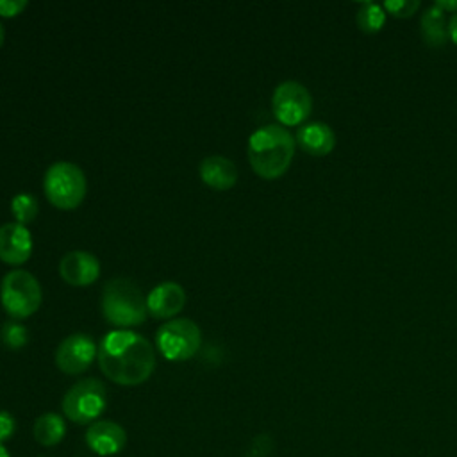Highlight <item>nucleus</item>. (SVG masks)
Segmentation results:
<instances>
[{
  "label": "nucleus",
  "instance_id": "obj_9",
  "mask_svg": "<svg viewBox=\"0 0 457 457\" xmlns=\"http://www.w3.org/2000/svg\"><path fill=\"white\" fill-rule=\"evenodd\" d=\"M96 355L98 348L95 341L87 334L79 332L64 337L59 343L55 350V364L68 375H79L93 364Z\"/></svg>",
  "mask_w": 457,
  "mask_h": 457
},
{
  "label": "nucleus",
  "instance_id": "obj_8",
  "mask_svg": "<svg viewBox=\"0 0 457 457\" xmlns=\"http://www.w3.org/2000/svg\"><path fill=\"white\" fill-rule=\"evenodd\" d=\"M271 111L282 127L302 125L312 111V95L302 82L284 80L271 95Z\"/></svg>",
  "mask_w": 457,
  "mask_h": 457
},
{
  "label": "nucleus",
  "instance_id": "obj_23",
  "mask_svg": "<svg viewBox=\"0 0 457 457\" xmlns=\"http://www.w3.org/2000/svg\"><path fill=\"white\" fill-rule=\"evenodd\" d=\"M27 7V0H0V16L14 18Z\"/></svg>",
  "mask_w": 457,
  "mask_h": 457
},
{
  "label": "nucleus",
  "instance_id": "obj_1",
  "mask_svg": "<svg viewBox=\"0 0 457 457\" xmlns=\"http://www.w3.org/2000/svg\"><path fill=\"white\" fill-rule=\"evenodd\" d=\"M96 359L102 373L120 386L143 384L155 370L154 346L141 334L127 328L105 334Z\"/></svg>",
  "mask_w": 457,
  "mask_h": 457
},
{
  "label": "nucleus",
  "instance_id": "obj_22",
  "mask_svg": "<svg viewBox=\"0 0 457 457\" xmlns=\"http://www.w3.org/2000/svg\"><path fill=\"white\" fill-rule=\"evenodd\" d=\"M16 432V420L9 411H0V443L9 441Z\"/></svg>",
  "mask_w": 457,
  "mask_h": 457
},
{
  "label": "nucleus",
  "instance_id": "obj_26",
  "mask_svg": "<svg viewBox=\"0 0 457 457\" xmlns=\"http://www.w3.org/2000/svg\"><path fill=\"white\" fill-rule=\"evenodd\" d=\"M0 457H11L7 448H5V445H2V443H0Z\"/></svg>",
  "mask_w": 457,
  "mask_h": 457
},
{
  "label": "nucleus",
  "instance_id": "obj_2",
  "mask_svg": "<svg viewBox=\"0 0 457 457\" xmlns=\"http://www.w3.org/2000/svg\"><path fill=\"white\" fill-rule=\"evenodd\" d=\"M296 141L291 132L277 123L259 127L248 137V161L252 170L266 179L282 177L291 166Z\"/></svg>",
  "mask_w": 457,
  "mask_h": 457
},
{
  "label": "nucleus",
  "instance_id": "obj_11",
  "mask_svg": "<svg viewBox=\"0 0 457 457\" xmlns=\"http://www.w3.org/2000/svg\"><path fill=\"white\" fill-rule=\"evenodd\" d=\"M127 432L112 420H96L86 430L87 448L102 457L116 455L125 448Z\"/></svg>",
  "mask_w": 457,
  "mask_h": 457
},
{
  "label": "nucleus",
  "instance_id": "obj_15",
  "mask_svg": "<svg viewBox=\"0 0 457 457\" xmlns=\"http://www.w3.org/2000/svg\"><path fill=\"white\" fill-rule=\"evenodd\" d=\"M200 179L205 186L227 191L237 180L236 164L223 155H209L200 162Z\"/></svg>",
  "mask_w": 457,
  "mask_h": 457
},
{
  "label": "nucleus",
  "instance_id": "obj_4",
  "mask_svg": "<svg viewBox=\"0 0 457 457\" xmlns=\"http://www.w3.org/2000/svg\"><path fill=\"white\" fill-rule=\"evenodd\" d=\"M43 189L52 205L62 211H71L79 207L86 196L87 182L84 171L68 161H59L48 166Z\"/></svg>",
  "mask_w": 457,
  "mask_h": 457
},
{
  "label": "nucleus",
  "instance_id": "obj_16",
  "mask_svg": "<svg viewBox=\"0 0 457 457\" xmlns=\"http://www.w3.org/2000/svg\"><path fill=\"white\" fill-rule=\"evenodd\" d=\"M420 32L423 41L428 46L439 48L445 46V43L450 39L448 37V20L445 16V11L432 4L430 7L425 9L420 20Z\"/></svg>",
  "mask_w": 457,
  "mask_h": 457
},
{
  "label": "nucleus",
  "instance_id": "obj_5",
  "mask_svg": "<svg viewBox=\"0 0 457 457\" xmlns=\"http://www.w3.org/2000/svg\"><path fill=\"white\" fill-rule=\"evenodd\" d=\"M43 300L37 278L25 270L9 271L0 284V302L12 320H25L34 314Z\"/></svg>",
  "mask_w": 457,
  "mask_h": 457
},
{
  "label": "nucleus",
  "instance_id": "obj_7",
  "mask_svg": "<svg viewBox=\"0 0 457 457\" xmlns=\"http://www.w3.org/2000/svg\"><path fill=\"white\" fill-rule=\"evenodd\" d=\"M155 345L168 361H187L202 345L200 327L189 318H173L155 332Z\"/></svg>",
  "mask_w": 457,
  "mask_h": 457
},
{
  "label": "nucleus",
  "instance_id": "obj_17",
  "mask_svg": "<svg viewBox=\"0 0 457 457\" xmlns=\"http://www.w3.org/2000/svg\"><path fill=\"white\" fill-rule=\"evenodd\" d=\"M66 423L64 418L57 412H45L41 414L32 427L34 439L43 446H54L64 439Z\"/></svg>",
  "mask_w": 457,
  "mask_h": 457
},
{
  "label": "nucleus",
  "instance_id": "obj_13",
  "mask_svg": "<svg viewBox=\"0 0 457 457\" xmlns=\"http://www.w3.org/2000/svg\"><path fill=\"white\" fill-rule=\"evenodd\" d=\"M186 303V291L177 282H161L157 284L146 296L148 312L154 318H173L184 309Z\"/></svg>",
  "mask_w": 457,
  "mask_h": 457
},
{
  "label": "nucleus",
  "instance_id": "obj_21",
  "mask_svg": "<svg viewBox=\"0 0 457 457\" xmlns=\"http://www.w3.org/2000/svg\"><path fill=\"white\" fill-rule=\"evenodd\" d=\"M386 12L396 18H409L420 9V0H387L382 4Z\"/></svg>",
  "mask_w": 457,
  "mask_h": 457
},
{
  "label": "nucleus",
  "instance_id": "obj_3",
  "mask_svg": "<svg viewBox=\"0 0 457 457\" xmlns=\"http://www.w3.org/2000/svg\"><path fill=\"white\" fill-rule=\"evenodd\" d=\"M100 307L104 318L120 328L141 325L148 316L146 296L125 277L111 278L104 286Z\"/></svg>",
  "mask_w": 457,
  "mask_h": 457
},
{
  "label": "nucleus",
  "instance_id": "obj_14",
  "mask_svg": "<svg viewBox=\"0 0 457 457\" xmlns=\"http://www.w3.org/2000/svg\"><path fill=\"white\" fill-rule=\"evenodd\" d=\"M295 141L305 154L323 157L334 150L336 134L325 121H309L296 129Z\"/></svg>",
  "mask_w": 457,
  "mask_h": 457
},
{
  "label": "nucleus",
  "instance_id": "obj_27",
  "mask_svg": "<svg viewBox=\"0 0 457 457\" xmlns=\"http://www.w3.org/2000/svg\"><path fill=\"white\" fill-rule=\"evenodd\" d=\"M4 37H5V30H4V25L0 23V46H2V43H4Z\"/></svg>",
  "mask_w": 457,
  "mask_h": 457
},
{
  "label": "nucleus",
  "instance_id": "obj_18",
  "mask_svg": "<svg viewBox=\"0 0 457 457\" xmlns=\"http://www.w3.org/2000/svg\"><path fill=\"white\" fill-rule=\"evenodd\" d=\"M357 27L366 34L378 32L386 23V9L377 2H362L355 14Z\"/></svg>",
  "mask_w": 457,
  "mask_h": 457
},
{
  "label": "nucleus",
  "instance_id": "obj_25",
  "mask_svg": "<svg viewBox=\"0 0 457 457\" xmlns=\"http://www.w3.org/2000/svg\"><path fill=\"white\" fill-rule=\"evenodd\" d=\"M448 37L457 45V12H453L448 20Z\"/></svg>",
  "mask_w": 457,
  "mask_h": 457
},
{
  "label": "nucleus",
  "instance_id": "obj_24",
  "mask_svg": "<svg viewBox=\"0 0 457 457\" xmlns=\"http://www.w3.org/2000/svg\"><path fill=\"white\" fill-rule=\"evenodd\" d=\"M437 7H441L445 12H457V0H436Z\"/></svg>",
  "mask_w": 457,
  "mask_h": 457
},
{
  "label": "nucleus",
  "instance_id": "obj_12",
  "mask_svg": "<svg viewBox=\"0 0 457 457\" xmlns=\"http://www.w3.org/2000/svg\"><path fill=\"white\" fill-rule=\"evenodd\" d=\"M32 253V234L25 225L4 223L0 225V261L18 266L29 261Z\"/></svg>",
  "mask_w": 457,
  "mask_h": 457
},
{
  "label": "nucleus",
  "instance_id": "obj_20",
  "mask_svg": "<svg viewBox=\"0 0 457 457\" xmlns=\"http://www.w3.org/2000/svg\"><path fill=\"white\" fill-rule=\"evenodd\" d=\"M0 341L9 350H20L29 343V332L27 327L18 323L16 320L5 321L0 327Z\"/></svg>",
  "mask_w": 457,
  "mask_h": 457
},
{
  "label": "nucleus",
  "instance_id": "obj_10",
  "mask_svg": "<svg viewBox=\"0 0 457 457\" xmlns=\"http://www.w3.org/2000/svg\"><path fill=\"white\" fill-rule=\"evenodd\" d=\"M59 275L70 286L86 287L100 277V262L86 250H73L61 259Z\"/></svg>",
  "mask_w": 457,
  "mask_h": 457
},
{
  "label": "nucleus",
  "instance_id": "obj_19",
  "mask_svg": "<svg viewBox=\"0 0 457 457\" xmlns=\"http://www.w3.org/2000/svg\"><path fill=\"white\" fill-rule=\"evenodd\" d=\"M37 209H39L37 200L30 193H18L11 200V212L16 218V223L20 225H27L34 221L37 216Z\"/></svg>",
  "mask_w": 457,
  "mask_h": 457
},
{
  "label": "nucleus",
  "instance_id": "obj_6",
  "mask_svg": "<svg viewBox=\"0 0 457 457\" xmlns=\"http://www.w3.org/2000/svg\"><path fill=\"white\" fill-rule=\"evenodd\" d=\"M61 405L70 421L79 425L95 423L107 405L105 386L98 378H82L64 393Z\"/></svg>",
  "mask_w": 457,
  "mask_h": 457
}]
</instances>
